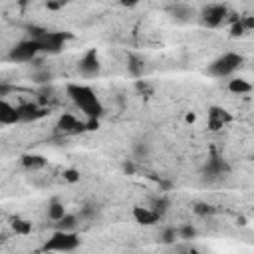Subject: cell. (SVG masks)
Here are the masks:
<instances>
[{
    "mask_svg": "<svg viewBox=\"0 0 254 254\" xmlns=\"http://www.w3.org/2000/svg\"><path fill=\"white\" fill-rule=\"evenodd\" d=\"M230 169H228V165L220 159V157H210L208 161H206V165H204V175H208V177H222V175H226Z\"/></svg>",
    "mask_w": 254,
    "mask_h": 254,
    "instance_id": "12",
    "label": "cell"
},
{
    "mask_svg": "<svg viewBox=\"0 0 254 254\" xmlns=\"http://www.w3.org/2000/svg\"><path fill=\"white\" fill-rule=\"evenodd\" d=\"M62 6H64L62 2H48V4H46L48 10H58V8H62Z\"/></svg>",
    "mask_w": 254,
    "mask_h": 254,
    "instance_id": "32",
    "label": "cell"
},
{
    "mask_svg": "<svg viewBox=\"0 0 254 254\" xmlns=\"http://www.w3.org/2000/svg\"><path fill=\"white\" fill-rule=\"evenodd\" d=\"M167 12L177 20H190L194 16V8L189 4H171L167 6Z\"/></svg>",
    "mask_w": 254,
    "mask_h": 254,
    "instance_id": "14",
    "label": "cell"
},
{
    "mask_svg": "<svg viewBox=\"0 0 254 254\" xmlns=\"http://www.w3.org/2000/svg\"><path fill=\"white\" fill-rule=\"evenodd\" d=\"M40 52V48H38V44H36V40H22V42H18L12 50H10V54H8V58L12 60V62H20V64H24V62H32L34 58H36V54Z\"/></svg>",
    "mask_w": 254,
    "mask_h": 254,
    "instance_id": "5",
    "label": "cell"
},
{
    "mask_svg": "<svg viewBox=\"0 0 254 254\" xmlns=\"http://www.w3.org/2000/svg\"><path fill=\"white\" fill-rule=\"evenodd\" d=\"M69 99L75 103V107L87 117V119H99L103 113V105L99 101V97L95 95V91L89 85H81V83H67L65 87Z\"/></svg>",
    "mask_w": 254,
    "mask_h": 254,
    "instance_id": "1",
    "label": "cell"
},
{
    "mask_svg": "<svg viewBox=\"0 0 254 254\" xmlns=\"http://www.w3.org/2000/svg\"><path fill=\"white\" fill-rule=\"evenodd\" d=\"M177 238H179V234H177V228H175V226H165V228L161 230V236H159V240H161L163 244H175Z\"/></svg>",
    "mask_w": 254,
    "mask_h": 254,
    "instance_id": "19",
    "label": "cell"
},
{
    "mask_svg": "<svg viewBox=\"0 0 254 254\" xmlns=\"http://www.w3.org/2000/svg\"><path fill=\"white\" fill-rule=\"evenodd\" d=\"M228 89H230L232 93L242 95V93H250V91H252V85H250L246 79L234 77V79H230V81H228Z\"/></svg>",
    "mask_w": 254,
    "mask_h": 254,
    "instance_id": "16",
    "label": "cell"
},
{
    "mask_svg": "<svg viewBox=\"0 0 254 254\" xmlns=\"http://www.w3.org/2000/svg\"><path fill=\"white\" fill-rule=\"evenodd\" d=\"M149 155V143L147 141H137L133 145V157L135 159H147Z\"/></svg>",
    "mask_w": 254,
    "mask_h": 254,
    "instance_id": "21",
    "label": "cell"
},
{
    "mask_svg": "<svg viewBox=\"0 0 254 254\" xmlns=\"http://www.w3.org/2000/svg\"><path fill=\"white\" fill-rule=\"evenodd\" d=\"M230 119H232V117H230L228 111H224V109H220V107H212L210 113H208V129H210V131H218V129H222Z\"/></svg>",
    "mask_w": 254,
    "mask_h": 254,
    "instance_id": "10",
    "label": "cell"
},
{
    "mask_svg": "<svg viewBox=\"0 0 254 254\" xmlns=\"http://www.w3.org/2000/svg\"><path fill=\"white\" fill-rule=\"evenodd\" d=\"M65 214V206L62 204V202H58V200H52L50 202V206H48V216L52 218V220H60L62 216Z\"/></svg>",
    "mask_w": 254,
    "mask_h": 254,
    "instance_id": "18",
    "label": "cell"
},
{
    "mask_svg": "<svg viewBox=\"0 0 254 254\" xmlns=\"http://www.w3.org/2000/svg\"><path fill=\"white\" fill-rule=\"evenodd\" d=\"M228 16V8L224 4H210V6H204L202 12H200V22L208 28H216L220 26Z\"/></svg>",
    "mask_w": 254,
    "mask_h": 254,
    "instance_id": "6",
    "label": "cell"
},
{
    "mask_svg": "<svg viewBox=\"0 0 254 254\" xmlns=\"http://www.w3.org/2000/svg\"><path fill=\"white\" fill-rule=\"evenodd\" d=\"M12 230L16 234H30L32 232V222H28L24 218H14L12 220Z\"/></svg>",
    "mask_w": 254,
    "mask_h": 254,
    "instance_id": "20",
    "label": "cell"
},
{
    "mask_svg": "<svg viewBox=\"0 0 254 254\" xmlns=\"http://www.w3.org/2000/svg\"><path fill=\"white\" fill-rule=\"evenodd\" d=\"M242 65V56L240 54H234V52H228V54H222L220 58H216L210 65H208V75L212 77H228L232 75L238 67Z\"/></svg>",
    "mask_w": 254,
    "mask_h": 254,
    "instance_id": "3",
    "label": "cell"
},
{
    "mask_svg": "<svg viewBox=\"0 0 254 254\" xmlns=\"http://www.w3.org/2000/svg\"><path fill=\"white\" fill-rule=\"evenodd\" d=\"M177 234H179V238H183V240H190V238L196 236V228L190 226V224H183V226L177 228Z\"/></svg>",
    "mask_w": 254,
    "mask_h": 254,
    "instance_id": "22",
    "label": "cell"
},
{
    "mask_svg": "<svg viewBox=\"0 0 254 254\" xmlns=\"http://www.w3.org/2000/svg\"><path fill=\"white\" fill-rule=\"evenodd\" d=\"M64 181H67V183H77V181H79V171H75V169H65V171H64Z\"/></svg>",
    "mask_w": 254,
    "mask_h": 254,
    "instance_id": "23",
    "label": "cell"
},
{
    "mask_svg": "<svg viewBox=\"0 0 254 254\" xmlns=\"http://www.w3.org/2000/svg\"><path fill=\"white\" fill-rule=\"evenodd\" d=\"M83 125H85V129H87V131H93V129H97V127H99V121H97V119H87Z\"/></svg>",
    "mask_w": 254,
    "mask_h": 254,
    "instance_id": "29",
    "label": "cell"
},
{
    "mask_svg": "<svg viewBox=\"0 0 254 254\" xmlns=\"http://www.w3.org/2000/svg\"><path fill=\"white\" fill-rule=\"evenodd\" d=\"M77 69L83 77H95L101 69V64H99V58H97V52L95 50H87L83 54V58L79 60L77 64Z\"/></svg>",
    "mask_w": 254,
    "mask_h": 254,
    "instance_id": "7",
    "label": "cell"
},
{
    "mask_svg": "<svg viewBox=\"0 0 254 254\" xmlns=\"http://www.w3.org/2000/svg\"><path fill=\"white\" fill-rule=\"evenodd\" d=\"M16 111H18V121H36V119L44 117L48 109L38 103H22L16 107Z\"/></svg>",
    "mask_w": 254,
    "mask_h": 254,
    "instance_id": "8",
    "label": "cell"
},
{
    "mask_svg": "<svg viewBox=\"0 0 254 254\" xmlns=\"http://www.w3.org/2000/svg\"><path fill=\"white\" fill-rule=\"evenodd\" d=\"M34 79H36V81H40V83H48V81L52 79V73H50L48 69H44V71L36 73V75H34Z\"/></svg>",
    "mask_w": 254,
    "mask_h": 254,
    "instance_id": "27",
    "label": "cell"
},
{
    "mask_svg": "<svg viewBox=\"0 0 254 254\" xmlns=\"http://www.w3.org/2000/svg\"><path fill=\"white\" fill-rule=\"evenodd\" d=\"M185 119H187V123H194V119H196V117H194V113H187V117H185Z\"/></svg>",
    "mask_w": 254,
    "mask_h": 254,
    "instance_id": "33",
    "label": "cell"
},
{
    "mask_svg": "<svg viewBox=\"0 0 254 254\" xmlns=\"http://www.w3.org/2000/svg\"><path fill=\"white\" fill-rule=\"evenodd\" d=\"M75 226H77V216L75 214H67V212L56 222V228L62 230V232H75Z\"/></svg>",
    "mask_w": 254,
    "mask_h": 254,
    "instance_id": "15",
    "label": "cell"
},
{
    "mask_svg": "<svg viewBox=\"0 0 254 254\" xmlns=\"http://www.w3.org/2000/svg\"><path fill=\"white\" fill-rule=\"evenodd\" d=\"M77 246H79V236L75 232L56 230L52 238H48V242L44 244V250L46 252H71Z\"/></svg>",
    "mask_w": 254,
    "mask_h": 254,
    "instance_id": "4",
    "label": "cell"
},
{
    "mask_svg": "<svg viewBox=\"0 0 254 254\" xmlns=\"http://www.w3.org/2000/svg\"><path fill=\"white\" fill-rule=\"evenodd\" d=\"M194 212H196V214H210V212H212V206H208V204H202V202H200V204H196V206H194Z\"/></svg>",
    "mask_w": 254,
    "mask_h": 254,
    "instance_id": "28",
    "label": "cell"
},
{
    "mask_svg": "<svg viewBox=\"0 0 254 254\" xmlns=\"http://www.w3.org/2000/svg\"><path fill=\"white\" fill-rule=\"evenodd\" d=\"M58 131L60 133H64V135H73V133H79V131H83L85 129V125L77 119V117H73L71 113H64L60 119H58Z\"/></svg>",
    "mask_w": 254,
    "mask_h": 254,
    "instance_id": "9",
    "label": "cell"
},
{
    "mask_svg": "<svg viewBox=\"0 0 254 254\" xmlns=\"http://www.w3.org/2000/svg\"><path fill=\"white\" fill-rule=\"evenodd\" d=\"M95 214H97V208L93 204H85L81 208V212H79V218H93Z\"/></svg>",
    "mask_w": 254,
    "mask_h": 254,
    "instance_id": "24",
    "label": "cell"
},
{
    "mask_svg": "<svg viewBox=\"0 0 254 254\" xmlns=\"http://www.w3.org/2000/svg\"><path fill=\"white\" fill-rule=\"evenodd\" d=\"M22 165L26 169H30V171H38V169H42L46 165V159L42 155H24L22 157Z\"/></svg>",
    "mask_w": 254,
    "mask_h": 254,
    "instance_id": "17",
    "label": "cell"
},
{
    "mask_svg": "<svg viewBox=\"0 0 254 254\" xmlns=\"http://www.w3.org/2000/svg\"><path fill=\"white\" fill-rule=\"evenodd\" d=\"M133 218H135L139 224H143V226H151V224L159 222L161 216H159L153 208H147V206H135V208H133Z\"/></svg>",
    "mask_w": 254,
    "mask_h": 254,
    "instance_id": "11",
    "label": "cell"
},
{
    "mask_svg": "<svg viewBox=\"0 0 254 254\" xmlns=\"http://www.w3.org/2000/svg\"><path fill=\"white\" fill-rule=\"evenodd\" d=\"M12 91V85L8 83H0V99H4V95H8Z\"/></svg>",
    "mask_w": 254,
    "mask_h": 254,
    "instance_id": "30",
    "label": "cell"
},
{
    "mask_svg": "<svg viewBox=\"0 0 254 254\" xmlns=\"http://www.w3.org/2000/svg\"><path fill=\"white\" fill-rule=\"evenodd\" d=\"M167 206H169V200H167V198H159V200H155V208H153V210L161 216V214L167 210Z\"/></svg>",
    "mask_w": 254,
    "mask_h": 254,
    "instance_id": "26",
    "label": "cell"
},
{
    "mask_svg": "<svg viewBox=\"0 0 254 254\" xmlns=\"http://www.w3.org/2000/svg\"><path fill=\"white\" fill-rule=\"evenodd\" d=\"M230 34H232L234 38H236V36H244V34H246V30H244V26H242V20H238V22H234V24H232Z\"/></svg>",
    "mask_w": 254,
    "mask_h": 254,
    "instance_id": "25",
    "label": "cell"
},
{
    "mask_svg": "<svg viewBox=\"0 0 254 254\" xmlns=\"http://www.w3.org/2000/svg\"><path fill=\"white\" fill-rule=\"evenodd\" d=\"M30 34H32V40H36L40 52H48V54H58L64 48V42L67 38V34L50 32V30L38 28V26H30Z\"/></svg>",
    "mask_w": 254,
    "mask_h": 254,
    "instance_id": "2",
    "label": "cell"
},
{
    "mask_svg": "<svg viewBox=\"0 0 254 254\" xmlns=\"http://www.w3.org/2000/svg\"><path fill=\"white\" fill-rule=\"evenodd\" d=\"M123 171H125L127 175H133V173H135V167H133V163H131V161H125V163H123Z\"/></svg>",
    "mask_w": 254,
    "mask_h": 254,
    "instance_id": "31",
    "label": "cell"
},
{
    "mask_svg": "<svg viewBox=\"0 0 254 254\" xmlns=\"http://www.w3.org/2000/svg\"><path fill=\"white\" fill-rule=\"evenodd\" d=\"M18 121V111L12 103H8L6 99H0V123L2 125H12Z\"/></svg>",
    "mask_w": 254,
    "mask_h": 254,
    "instance_id": "13",
    "label": "cell"
}]
</instances>
